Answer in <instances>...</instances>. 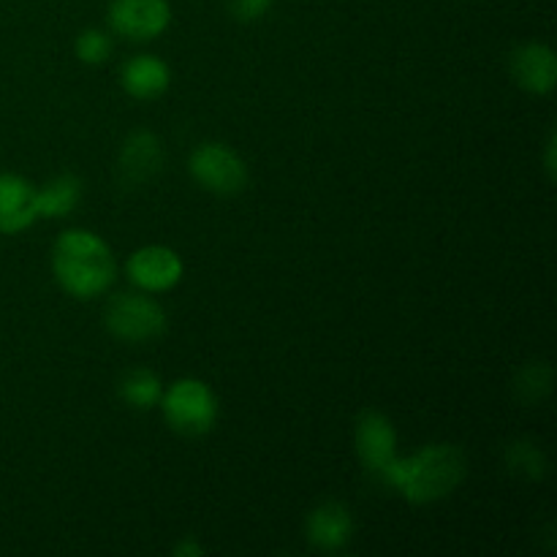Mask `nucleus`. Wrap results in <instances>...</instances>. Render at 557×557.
Instances as JSON below:
<instances>
[{"label":"nucleus","mask_w":557,"mask_h":557,"mask_svg":"<svg viewBox=\"0 0 557 557\" xmlns=\"http://www.w3.org/2000/svg\"><path fill=\"white\" fill-rule=\"evenodd\" d=\"M174 555L177 557H201L205 555V547H201V544H196L194 539H183V542L174 547Z\"/></svg>","instance_id":"20"},{"label":"nucleus","mask_w":557,"mask_h":557,"mask_svg":"<svg viewBox=\"0 0 557 557\" xmlns=\"http://www.w3.org/2000/svg\"><path fill=\"white\" fill-rule=\"evenodd\" d=\"M38 221L36 188L14 172H0V234H22Z\"/></svg>","instance_id":"10"},{"label":"nucleus","mask_w":557,"mask_h":557,"mask_svg":"<svg viewBox=\"0 0 557 557\" xmlns=\"http://www.w3.org/2000/svg\"><path fill=\"white\" fill-rule=\"evenodd\" d=\"M163 163V147L150 131H134L120 147V180L131 188L150 183Z\"/></svg>","instance_id":"11"},{"label":"nucleus","mask_w":557,"mask_h":557,"mask_svg":"<svg viewBox=\"0 0 557 557\" xmlns=\"http://www.w3.org/2000/svg\"><path fill=\"white\" fill-rule=\"evenodd\" d=\"M158 406L163 408V419L169 428L188 438L207 435L218 422V397L205 381L199 379H180L169 389H163V397Z\"/></svg>","instance_id":"3"},{"label":"nucleus","mask_w":557,"mask_h":557,"mask_svg":"<svg viewBox=\"0 0 557 557\" xmlns=\"http://www.w3.org/2000/svg\"><path fill=\"white\" fill-rule=\"evenodd\" d=\"M547 172H549V177H555V134L549 136V147H547Z\"/></svg>","instance_id":"21"},{"label":"nucleus","mask_w":557,"mask_h":557,"mask_svg":"<svg viewBox=\"0 0 557 557\" xmlns=\"http://www.w3.org/2000/svg\"><path fill=\"white\" fill-rule=\"evenodd\" d=\"M74 49H76V58H79L82 63L101 65L107 63L109 54H112V38H109L103 30H98V27H90V30L79 33Z\"/></svg>","instance_id":"18"},{"label":"nucleus","mask_w":557,"mask_h":557,"mask_svg":"<svg viewBox=\"0 0 557 557\" xmlns=\"http://www.w3.org/2000/svg\"><path fill=\"white\" fill-rule=\"evenodd\" d=\"M188 169L201 188L218 196L239 194L248 183V166H245L243 158L232 147L218 145V141L196 147L190 152Z\"/></svg>","instance_id":"5"},{"label":"nucleus","mask_w":557,"mask_h":557,"mask_svg":"<svg viewBox=\"0 0 557 557\" xmlns=\"http://www.w3.org/2000/svg\"><path fill=\"white\" fill-rule=\"evenodd\" d=\"M82 201V180L74 174H60L36 188L38 218H65Z\"/></svg>","instance_id":"14"},{"label":"nucleus","mask_w":557,"mask_h":557,"mask_svg":"<svg viewBox=\"0 0 557 557\" xmlns=\"http://www.w3.org/2000/svg\"><path fill=\"white\" fill-rule=\"evenodd\" d=\"M354 536V517L348 506L330 500L310 511L308 517V542L321 553H337L346 547Z\"/></svg>","instance_id":"12"},{"label":"nucleus","mask_w":557,"mask_h":557,"mask_svg":"<svg viewBox=\"0 0 557 557\" xmlns=\"http://www.w3.org/2000/svg\"><path fill=\"white\" fill-rule=\"evenodd\" d=\"M357 455L373 476L384 479L397 460V433L389 417L379 411H364L357 419Z\"/></svg>","instance_id":"8"},{"label":"nucleus","mask_w":557,"mask_h":557,"mask_svg":"<svg viewBox=\"0 0 557 557\" xmlns=\"http://www.w3.org/2000/svg\"><path fill=\"white\" fill-rule=\"evenodd\" d=\"M511 79L533 96H549L557 85V60L547 44H520L509 54Z\"/></svg>","instance_id":"9"},{"label":"nucleus","mask_w":557,"mask_h":557,"mask_svg":"<svg viewBox=\"0 0 557 557\" xmlns=\"http://www.w3.org/2000/svg\"><path fill=\"white\" fill-rule=\"evenodd\" d=\"M506 460H509L511 473H522L528 479H542L544 468H547L542 449L536 444H531V441H517V444H511L509 451H506Z\"/></svg>","instance_id":"17"},{"label":"nucleus","mask_w":557,"mask_h":557,"mask_svg":"<svg viewBox=\"0 0 557 557\" xmlns=\"http://www.w3.org/2000/svg\"><path fill=\"white\" fill-rule=\"evenodd\" d=\"M466 473V455L457 446L433 444L411 457H397L381 482L397 490L408 504H435L455 493Z\"/></svg>","instance_id":"1"},{"label":"nucleus","mask_w":557,"mask_h":557,"mask_svg":"<svg viewBox=\"0 0 557 557\" xmlns=\"http://www.w3.org/2000/svg\"><path fill=\"white\" fill-rule=\"evenodd\" d=\"M52 272L58 286L76 299H92L109 292L117 277L112 248L87 228H69L52 248Z\"/></svg>","instance_id":"2"},{"label":"nucleus","mask_w":557,"mask_h":557,"mask_svg":"<svg viewBox=\"0 0 557 557\" xmlns=\"http://www.w3.org/2000/svg\"><path fill=\"white\" fill-rule=\"evenodd\" d=\"M166 310L147 292H128L107 305V330L125 343H150L166 332Z\"/></svg>","instance_id":"4"},{"label":"nucleus","mask_w":557,"mask_h":557,"mask_svg":"<svg viewBox=\"0 0 557 557\" xmlns=\"http://www.w3.org/2000/svg\"><path fill=\"white\" fill-rule=\"evenodd\" d=\"M549 384H553V370L542 362H531L520 370L515 389L522 403H539L549 392Z\"/></svg>","instance_id":"16"},{"label":"nucleus","mask_w":557,"mask_h":557,"mask_svg":"<svg viewBox=\"0 0 557 557\" xmlns=\"http://www.w3.org/2000/svg\"><path fill=\"white\" fill-rule=\"evenodd\" d=\"M125 272L139 292L163 294L183 281V259L166 245H145L131 253Z\"/></svg>","instance_id":"7"},{"label":"nucleus","mask_w":557,"mask_h":557,"mask_svg":"<svg viewBox=\"0 0 557 557\" xmlns=\"http://www.w3.org/2000/svg\"><path fill=\"white\" fill-rule=\"evenodd\" d=\"M120 397L128 403L136 411H150L161 403L163 397V381L158 379L152 370H131L120 379Z\"/></svg>","instance_id":"15"},{"label":"nucleus","mask_w":557,"mask_h":557,"mask_svg":"<svg viewBox=\"0 0 557 557\" xmlns=\"http://www.w3.org/2000/svg\"><path fill=\"white\" fill-rule=\"evenodd\" d=\"M120 85L131 98L152 101L172 85V69L156 54H136L120 69Z\"/></svg>","instance_id":"13"},{"label":"nucleus","mask_w":557,"mask_h":557,"mask_svg":"<svg viewBox=\"0 0 557 557\" xmlns=\"http://www.w3.org/2000/svg\"><path fill=\"white\" fill-rule=\"evenodd\" d=\"M272 0H228V9H232L234 20L239 22H256L270 11Z\"/></svg>","instance_id":"19"},{"label":"nucleus","mask_w":557,"mask_h":557,"mask_svg":"<svg viewBox=\"0 0 557 557\" xmlns=\"http://www.w3.org/2000/svg\"><path fill=\"white\" fill-rule=\"evenodd\" d=\"M172 22L169 0H112L109 27L128 41H152Z\"/></svg>","instance_id":"6"}]
</instances>
